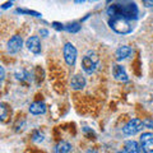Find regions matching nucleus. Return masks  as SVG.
Masks as SVG:
<instances>
[{
  "label": "nucleus",
  "instance_id": "nucleus-1",
  "mask_svg": "<svg viewBox=\"0 0 153 153\" xmlns=\"http://www.w3.org/2000/svg\"><path fill=\"white\" fill-rule=\"evenodd\" d=\"M107 14L110 16V18H125L129 21H133V19L138 18V7L137 4L133 1V0H117L115 4L110 5L107 9Z\"/></svg>",
  "mask_w": 153,
  "mask_h": 153
},
{
  "label": "nucleus",
  "instance_id": "nucleus-2",
  "mask_svg": "<svg viewBox=\"0 0 153 153\" xmlns=\"http://www.w3.org/2000/svg\"><path fill=\"white\" fill-rule=\"evenodd\" d=\"M108 25L112 30L116 33H120V35H128V33L133 32L134 26H133V21H129V19L125 18H110Z\"/></svg>",
  "mask_w": 153,
  "mask_h": 153
},
{
  "label": "nucleus",
  "instance_id": "nucleus-3",
  "mask_svg": "<svg viewBox=\"0 0 153 153\" xmlns=\"http://www.w3.org/2000/svg\"><path fill=\"white\" fill-rule=\"evenodd\" d=\"M98 65V56L94 52H89L82 59V68L85 73L92 74Z\"/></svg>",
  "mask_w": 153,
  "mask_h": 153
},
{
  "label": "nucleus",
  "instance_id": "nucleus-4",
  "mask_svg": "<svg viewBox=\"0 0 153 153\" xmlns=\"http://www.w3.org/2000/svg\"><path fill=\"white\" fill-rule=\"evenodd\" d=\"M143 121L139 119H130L123 128V133L125 135H134V134L139 133L143 129Z\"/></svg>",
  "mask_w": 153,
  "mask_h": 153
},
{
  "label": "nucleus",
  "instance_id": "nucleus-5",
  "mask_svg": "<svg viewBox=\"0 0 153 153\" xmlns=\"http://www.w3.org/2000/svg\"><path fill=\"white\" fill-rule=\"evenodd\" d=\"M64 59L66 61L68 65H74L75 60H76V49L74 47L73 44L70 42H66L64 45Z\"/></svg>",
  "mask_w": 153,
  "mask_h": 153
},
{
  "label": "nucleus",
  "instance_id": "nucleus-6",
  "mask_svg": "<svg viewBox=\"0 0 153 153\" xmlns=\"http://www.w3.org/2000/svg\"><path fill=\"white\" fill-rule=\"evenodd\" d=\"M140 147L144 153H153V133H143L140 135Z\"/></svg>",
  "mask_w": 153,
  "mask_h": 153
},
{
  "label": "nucleus",
  "instance_id": "nucleus-7",
  "mask_svg": "<svg viewBox=\"0 0 153 153\" xmlns=\"http://www.w3.org/2000/svg\"><path fill=\"white\" fill-rule=\"evenodd\" d=\"M22 46H23L22 37L19 35H14L10 40L8 41L7 49H8V52H10V54H17V52L22 49Z\"/></svg>",
  "mask_w": 153,
  "mask_h": 153
},
{
  "label": "nucleus",
  "instance_id": "nucleus-8",
  "mask_svg": "<svg viewBox=\"0 0 153 153\" xmlns=\"http://www.w3.org/2000/svg\"><path fill=\"white\" fill-rule=\"evenodd\" d=\"M26 46L31 52H33V54H40L41 52V42H40V38L37 36H32V37L28 38L27 42H26Z\"/></svg>",
  "mask_w": 153,
  "mask_h": 153
},
{
  "label": "nucleus",
  "instance_id": "nucleus-9",
  "mask_svg": "<svg viewBox=\"0 0 153 153\" xmlns=\"http://www.w3.org/2000/svg\"><path fill=\"white\" fill-rule=\"evenodd\" d=\"M112 74L115 76V79L116 80H120V82H128V74H126V71L125 69H124V66L121 65H114V68H112Z\"/></svg>",
  "mask_w": 153,
  "mask_h": 153
},
{
  "label": "nucleus",
  "instance_id": "nucleus-10",
  "mask_svg": "<svg viewBox=\"0 0 153 153\" xmlns=\"http://www.w3.org/2000/svg\"><path fill=\"white\" fill-rule=\"evenodd\" d=\"M123 153H140V147L135 140H128L124 143Z\"/></svg>",
  "mask_w": 153,
  "mask_h": 153
},
{
  "label": "nucleus",
  "instance_id": "nucleus-11",
  "mask_svg": "<svg viewBox=\"0 0 153 153\" xmlns=\"http://www.w3.org/2000/svg\"><path fill=\"white\" fill-rule=\"evenodd\" d=\"M71 88L73 89H82L84 88V85H85V79H84V76L83 75H80V74H76L73 76V79H71Z\"/></svg>",
  "mask_w": 153,
  "mask_h": 153
},
{
  "label": "nucleus",
  "instance_id": "nucleus-12",
  "mask_svg": "<svg viewBox=\"0 0 153 153\" xmlns=\"http://www.w3.org/2000/svg\"><path fill=\"white\" fill-rule=\"evenodd\" d=\"M46 111V105L44 102H33L31 103L30 106V112L33 115H41V114H45Z\"/></svg>",
  "mask_w": 153,
  "mask_h": 153
},
{
  "label": "nucleus",
  "instance_id": "nucleus-13",
  "mask_svg": "<svg viewBox=\"0 0 153 153\" xmlns=\"http://www.w3.org/2000/svg\"><path fill=\"white\" fill-rule=\"evenodd\" d=\"M130 54H131V49L129 46L124 45V46H120L116 50V52H115V56H116L117 60H124V59H126V57Z\"/></svg>",
  "mask_w": 153,
  "mask_h": 153
},
{
  "label": "nucleus",
  "instance_id": "nucleus-14",
  "mask_svg": "<svg viewBox=\"0 0 153 153\" xmlns=\"http://www.w3.org/2000/svg\"><path fill=\"white\" fill-rule=\"evenodd\" d=\"M70 149H71V146L69 144V143L61 140V142H59V143L56 144V147H55V153H69Z\"/></svg>",
  "mask_w": 153,
  "mask_h": 153
},
{
  "label": "nucleus",
  "instance_id": "nucleus-15",
  "mask_svg": "<svg viewBox=\"0 0 153 153\" xmlns=\"http://www.w3.org/2000/svg\"><path fill=\"white\" fill-rule=\"evenodd\" d=\"M0 117H1V120L3 121H5L7 119H8V115H10V110L8 108V106L5 103H1L0 105Z\"/></svg>",
  "mask_w": 153,
  "mask_h": 153
},
{
  "label": "nucleus",
  "instance_id": "nucleus-16",
  "mask_svg": "<svg viewBox=\"0 0 153 153\" xmlns=\"http://www.w3.org/2000/svg\"><path fill=\"white\" fill-rule=\"evenodd\" d=\"M65 30L68 32H78L80 30V26H79V23H71V25L65 26Z\"/></svg>",
  "mask_w": 153,
  "mask_h": 153
},
{
  "label": "nucleus",
  "instance_id": "nucleus-17",
  "mask_svg": "<svg viewBox=\"0 0 153 153\" xmlns=\"http://www.w3.org/2000/svg\"><path fill=\"white\" fill-rule=\"evenodd\" d=\"M17 12L18 13H22V14H31V16H35V17H41V14L40 13H37L35 10H28V9H17Z\"/></svg>",
  "mask_w": 153,
  "mask_h": 153
},
{
  "label": "nucleus",
  "instance_id": "nucleus-18",
  "mask_svg": "<svg viewBox=\"0 0 153 153\" xmlns=\"http://www.w3.org/2000/svg\"><path fill=\"white\" fill-rule=\"evenodd\" d=\"M143 125L149 128V129H153V121L151 120V119H146V120H143Z\"/></svg>",
  "mask_w": 153,
  "mask_h": 153
},
{
  "label": "nucleus",
  "instance_id": "nucleus-19",
  "mask_svg": "<svg viewBox=\"0 0 153 153\" xmlns=\"http://www.w3.org/2000/svg\"><path fill=\"white\" fill-rule=\"evenodd\" d=\"M52 26H54L55 28H56V30H65V26H63V25H60V23H57V22H54V23H52Z\"/></svg>",
  "mask_w": 153,
  "mask_h": 153
},
{
  "label": "nucleus",
  "instance_id": "nucleus-20",
  "mask_svg": "<svg viewBox=\"0 0 153 153\" xmlns=\"http://www.w3.org/2000/svg\"><path fill=\"white\" fill-rule=\"evenodd\" d=\"M143 3H144L146 7H153V0H143Z\"/></svg>",
  "mask_w": 153,
  "mask_h": 153
},
{
  "label": "nucleus",
  "instance_id": "nucleus-21",
  "mask_svg": "<svg viewBox=\"0 0 153 153\" xmlns=\"http://www.w3.org/2000/svg\"><path fill=\"white\" fill-rule=\"evenodd\" d=\"M33 139H35V140H42V139H44V135H42V134L40 135L38 133H36V134H35V138H33Z\"/></svg>",
  "mask_w": 153,
  "mask_h": 153
},
{
  "label": "nucleus",
  "instance_id": "nucleus-22",
  "mask_svg": "<svg viewBox=\"0 0 153 153\" xmlns=\"http://www.w3.org/2000/svg\"><path fill=\"white\" fill-rule=\"evenodd\" d=\"M12 4H13V0H10V1H7L5 4H3V9H7V8H9V7H10L12 5Z\"/></svg>",
  "mask_w": 153,
  "mask_h": 153
},
{
  "label": "nucleus",
  "instance_id": "nucleus-23",
  "mask_svg": "<svg viewBox=\"0 0 153 153\" xmlns=\"http://www.w3.org/2000/svg\"><path fill=\"white\" fill-rule=\"evenodd\" d=\"M40 33H41V35L44 36V37L49 36V31H47V30H44V28H42V30H40Z\"/></svg>",
  "mask_w": 153,
  "mask_h": 153
},
{
  "label": "nucleus",
  "instance_id": "nucleus-24",
  "mask_svg": "<svg viewBox=\"0 0 153 153\" xmlns=\"http://www.w3.org/2000/svg\"><path fill=\"white\" fill-rule=\"evenodd\" d=\"M87 153H98V152L96 151V149H88V151H87Z\"/></svg>",
  "mask_w": 153,
  "mask_h": 153
},
{
  "label": "nucleus",
  "instance_id": "nucleus-25",
  "mask_svg": "<svg viewBox=\"0 0 153 153\" xmlns=\"http://www.w3.org/2000/svg\"><path fill=\"white\" fill-rule=\"evenodd\" d=\"M1 79H4V68H1Z\"/></svg>",
  "mask_w": 153,
  "mask_h": 153
},
{
  "label": "nucleus",
  "instance_id": "nucleus-26",
  "mask_svg": "<svg viewBox=\"0 0 153 153\" xmlns=\"http://www.w3.org/2000/svg\"><path fill=\"white\" fill-rule=\"evenodd\" d=\"M83 1H84V0H75V3H76V4H79V3H83Z\"/></svg>",
  "mask_w": 153,
  "mask_h": 153
},
{
  "label": "nucleus",
  "instance_id": "nucleus-27",
  "mask_svg": "<svg viewBox=\"0 0 153 153\" xmlns=\"http://www.w3.org/2000/svg\"><path fill=\"white\" fill-rule=\"evenodd\" d=\"M106 3L108 4V3H111V0H106Z\"/></svg>",
  "mask_w": 153,
  "mask_h": 153
},
{
  "label": "nucleus",
  "instance_id": "nucleus-28",
  "mask_svg": "<svg viewBox=\"0 0 153 153\" xmlns=\"http://www.w3.org/2000/svg\"><path fill=\"white\" fill-rule=\"evenodd\" d=\"M117 153H123V152H117Z\"/></svg>",
  "mask_w": 153,
  "mask_h": 153
}]
</instances>
